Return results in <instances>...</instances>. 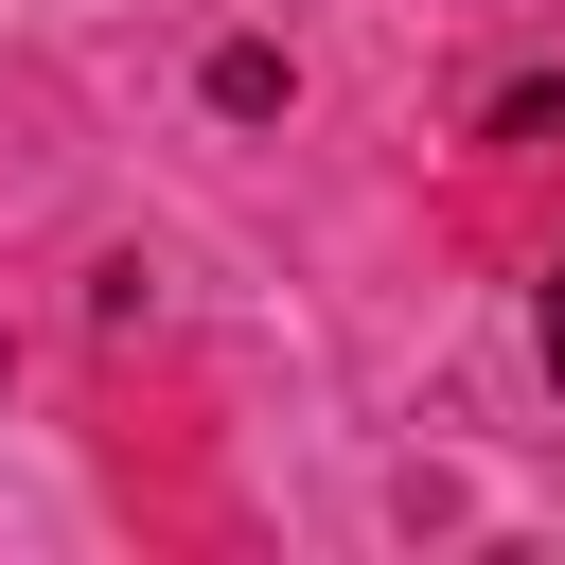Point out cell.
<instances>
[{
    "instance_id": "1",
    "label": "cell",
    "mask_w": 565,
    "mask_h": 565,
    "mask_svg": "<svg viewBox=\"0 0 565 565\" xmlns=\"http://www.w3.org/2000/svg\"><path fill=\"white\" fill-rule=\"evenodd\" d=\"M547 371H565V265H547Z\"/></svg>"
}]
</instances>
